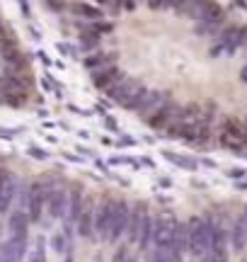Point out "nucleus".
I'll return each mask as SVG.
<instances>
[{"label":"nucleus","instance_id":"nucleus-1","mask_svg":"<svg viewBox=\"0 0 247 262\" xmlns=\"http://www.w3.org/2000/svg\"><path fill=\"white\" fill-rule=\"evenodd\" d=\"M187 224V235H189V253L201 260L206 253H211V233H213V224L216 219L211 214L204 216H191Z\"/></svg>","mask_w":247,"mask_h":262},{"label":"nucleus","instance_id":"nucleus-2","mask_svg":"<svg viewBox=\"0 0 247 262\" xmlns=\"http://www.w3.org/2000/svg\"><path fill=\"white\" fill-rule=\"evenodd\" d=\"M41 182H44V189H46V214L54 221H58V219L63 221L68 206V187L51 178H41Z\"/></svg>","mask_w":247,"mask_h":262},{"label":"nucleus","instance_id":"nucleus-3","mask_svg":"<svg viewBox=\"0 0 247 262\" xmlns=\"http://www.w3.org/2000/svg\"><path fill=\"white\" fill-rule=\"evenodd\" d=\"M133 204H129L126 199H116L114 206V216H112V226H109V235H107V243H121V238H126V224H129V216H131Z\"/></svg>","mask_w":247,"mask_h":262},{"label":"nucleus","instance_id":"nucleus-4","mask_svg":"<svg viewBox=\"0 0 247 262\" xmlns=\"http://www.w3.org/2000/svg\"><path fill=\"white\" fill-rule=\"evenodd\" d=\"M216 49H223L226 54H235L240 47H247V29L238 27V25H230V27H223L216 34Z\"/></svg>","mask_w":247,"mask_h":262},{"label":"nucleus","instance_id":"nucleus-5","mask_svg":"<svg viewBox=\"0 0 247 262\" xmlns=\"http://www.w3.org/2000/svg\"><path fill=\"white\" fill-rule=\"evenodd\" d=\"M177 219L167 214L155 216V235H153V245L172 250V238H175V228H177Z\"/></svg>","mask_w":247,"mask_h":262},{"label":"nucleus","instance_id":"nucleus-6","mask_svg":"<svg viewBox=\"0 0 247 262\" xmlns=\"http://www.w3.org/2000/svg\"><path fill=\"white\" fill-rule=\"evenodd\" d=\"M114 206L116 199L107 196L102 202H97V216H95V235L107 243V235H109V226H112V216H114Z\"/></svg>","mask_w":247,"mask_h":262},{"label":"nucleus","instance_id":"nucleus-7","mask_svg":"<svg viewBox=\"0 0 247 262\" xmlns=\"http://www.w3.org/2000/svg\"><path fill=\"white\" fill-rule=\"evenodd\" d=\"M95 216H97V202L87 196L85 206H83V211H80V216H78V221H76V233L80 235V238H85V241L97 238L95 235Z\"/></svg>","mask_w":247,"mask_h":262},{"label":"nucleus","instance_id":"nucleus-8","mask_svg":"<svg viewBox=\"0 0 247 262\" xmlns=\"http://www.w3.org/2000/svg\"><path fill=\"white\" fill-rule=\"evenodd\" d=\"M85 202H87V194L83 192V187H78V185H70V187H68V206H66V216H63V224L76 226L78 216H80V211H83Z\"/></svg>","mask_w":247,"mask_h":262},{"label":"nucleus","instance_id":"nucleus-9","mask_svg":"<svg viewBox=\"0 0 247 262\" xmlns=\"http://www.w3.org/2000/svg\"><path fill=\"white\" fill-rule=\"evenodd\" d=\"M27 238L29 235H10V241L0 245V260L3 262H19L27 255Z\"/></svg>","mask_w":247,"mask_h":262},{"label":"nucleus","instance_id":"nucleus-10","mask_svg":"<svg viewBox=\"0 0 247 262\" xmlns=\"http://www.w3.org/2000/svg\"><path fill=\"white\" fill-rule=\"evenodd\" d=\"M230 245L235 253H242L247 248V211H240L235 219H230Z\"/></svg>","mask_w":247,"mask_h":262},{"label":"nucleus","instance_id":"nucleus-11","mask_svg":"<svg viewBox=\"0 0 247 262\" xmlns=\"http://www.w3.org/2000/svg\"><path fill=\"white\" fill-rule=\"evenodd\" d=\"M92 75V83H95V88H100V90H109L112 85L116 83H121L124 78V71H121V66L114 63V66H107V68H102V71H95V73H90Z\"/></svg>","mask_w":247,"mask_h":262},{"label":"nucleus","instance_id":"nucleus-12","mask_svg":"<svg viewBox=\"0 0 247 262\" xmlns=\"http://www.w3.org/2000/svg\"><path fill=\"white\" fill-rule=\"evenodd\" d=\"M19 187H22V182L15 175H8L5 185L0 187V214L3 216L12 211V204H15V199L19 194Z\"/></svg>","mask_w":247,"mask_h":262},{"label":"nucleus","instance_id":"nucleus-13","mask_svg":"<svg viewBox=\"0 0 247 262\" xmlns=\"http://www.w3.org/2000/svg\"><path fill=\"white\" fill-rule=\"evenodd\" d=\"M145 214H148V209L143 204H133L131 216H129V224H126V243L129 245L138 243V233H141V226H143Z\"/></svg>","mask_w":247,"mask_h":262},{"label":"nucleus","instance_id":"nucleus-14","mask_svg":"<svg viewBox=\"0 0 247 262\" xmlns=\"http://www.w3.org/2000/svg\"><path fill=\"white\" fill-rule=\"evenodd\" d=\"M116 63V56L114 54H107L102 49H92V51H87L85 56V66L90 73H95V71H102L107 66H114Z\"/></svg>","mask_w":247,"mask_h":262},{"label":"nucleus","instance_id":"nucleus-15","mask_svg":"<svg viewBox=\"0 0 247 262\" xmlns=\"http://www.w3.org/2000/svg\"><path fill=\"white\" fill-rule=\"evenodd\" d=\"M153 235H155V216L148 211L145 214V219H143V226H141V233H138V250H141L143 255L148 253L153 248Z\"/></svg>","mask_w":247,"mask_h":262},{"label":"nucleus","instance_id":"nucleus-16","mask_svg":"<svg viewBox=\"0 0 247 262\" xmlns=\"http://www.w3.org/2000/svg\"><path fill=\"white\" fill-rule=\"evenodd\" d=\"M29 216L24 209H15L10 211V219H8V226H10V235H29Z\"/></svg>","mask_w":247,"mask_h":262},{"label":"nucleus","instance_id":"nucleus-17","mask_svg":"<svg viewBox=\"0 0 247 262\" xmlns=\"http://www.w3.org/2000/svg\"><path fill=\"white\" fill-rule=\"evenodd\" d=\"M70 10L76 12V17L80 22H95V19H102V10L92 5V3H85V0H78L70 5Z\"/></svg>","mask_w":247,"mask_h":262},{"label":"nucleus","instance_id":"nucleus-18","mask_svg":"<svg viewBox=\"0 0 247 262\" xmlns=\"http://www.w3.org/2000/svg\"><path fill=\"white\" fill-rule=\"evenodd\" d=\"M172 250H177V253H189V235H187V224H177L175 228V238H172Z\"/></svg>","mask_w":247,"mask_h":262},{"label":"nucleus","instance_id":"nucleus-19","mask_svg":"<svg viewBox=\"0 0 247 262\" xmlns=\"http://www.w3.org/2000/svg\"><path fill=\"white\" fill-rule=\"evenodd\" d=\"M29 262H46V241H44V235L37 238L34 250L29 253Z\"/></svg>","mask_w":247,"mask_h":262},{"label":"nucleus","instance_id":"nucleus-20","mask_svg":"<svg viewBox=\"0 0 247 262\" xmlns=\"http://www.w3.org/2000/svg\"><path fill=\"white\" fill-rule=\"evenodd\" d=\"M167 260H170V250L158 248V245H153L151 250L145 253V262H167Z\"/></svg>","mask_w":247,"mask_h":262},{"label":"nucleus","instance_id":"nucleus-21","mask_svg":"<svg viewBox=\"0 0 247 262\" xmlns=\"http://www.w3.org/2000/svg\"><path fill=\"white\" fill-rule=\"evenodd\" d=\"M131 260V250H129V243H116V250L112 255V262H129Z\"/></svg>","mask_w":247,"mask_h":262},{"label":"nucleus","instance_id":"nucleus-22","mask_svg":"<svg viewBox=\"0 0 247 262\" xmlns=\"http://www.w3.org/2000/svg\"><path fill=\"white\" fill-rule=\"evenodd\" d=\"M167 262H184V255L177 253V250H170V260Z\"/></svg>","mask_w":247,"mask_h":262},{"label":"nucleus","instance_id":"nucleus-23","mask_svg":"<svg viewBox=\"0 0 247 262\" xmlns=\"http://www.w3.org/2000/svg\"><path fill=\"white\" fill-rule=\"evenodd\" d=\"M63 262H76V255H73V248H70V250H68L66 253V260Z\"/></svg>","mask_w":247,"mask_h":262},{"label":"nucleus","instance_id":"nucleus-24","mask_svg":"<svg viewBox=\"0 0 247 262\" xmlns=\"http://www.w3.org/2000/svg\"><path fill=\"white\" fill-rule=\"evenodd\" d=\"M240 78H242V80H247V68L242 71V75H240Z\"/></svg>","mask_w":247,"mask_h":262},{"label":"nucleus","instance_id":"nucleus-25","mask_svg":"<svg viewBox=\"0 0 247 262\" xmlns=\"http://www.w3.org/2000/svg\"><path fill=\"white\" fill-rule=\"evenodd\" d=\"M129 262H138V257H133V255H131V260H129Z\"/></svg>","mask_w":247,"mask_h":262}]
</instances>
